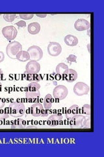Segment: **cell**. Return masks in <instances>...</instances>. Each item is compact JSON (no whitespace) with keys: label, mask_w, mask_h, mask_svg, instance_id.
<instances>
[{"label":"cell","mask_w":104,"mask_h":157,"mask_svg":"<svg viewBox=\"0 0 104 157\" xmlns=\"http://www.w3.org/2000/svg\"><path fill=\"white\" fill-rule=\"evenodd\" d=\"M16 18V14H4L3 19L7 22H13Z\"/></svg>","instance_id":"cell-23"},{"label":"cell","mask_w":104,"mask_h":157,"mask_svg":"<svg viewBox=\"0 0 104 157\" xmlns=\"http://www.w3.org/2000/svg\"><path fill=\"white\" fill-rule=\"evenodd\" d=\"M27 80L31 82H39L41 81V76L38 73L36 74H27Z\"/></svg>","instance_id":"cell-22"},{"label":"cell","mask_w":104,"mask_h":157,"mask_svg":"<svg viewBox=\"0 0 104 157\" xmlns=\"http://www.w3.org/2000/svg\"><path fill=\"white\" fill-rule=\"evenodd\" d=\"M19 17L23 20H30L33 18V14H20Z\"/></svg>","instance_id":"cell-26"},{"label":"cell","mask_w":104,"mask_h":157,"mask_svg":"<svg viewBox=\"0 0 104 157\" xmlns=\"http://www.w3.org/2000/svg\"><path fill=\"white\" fill-rule=\"evenodd\" d=\"M66 60L69 63V64L72 65V63H76L77 62V56L74 55H69L68 58H66Z\"/></svg>","instance_id":"cell-25"},{"label":"cell","mask_w":104,"mask_h":157,"mask_svg":"<svg viewBox=\"0 0 104 157\" xmlns=\"http://www.w3.org/2000/svg\"><path fill=\"white\" fill-rule=\"evenodd\" d=\"M0 15H1V13H0Z\"/></svg>","instance_id":"cell-37"},{"label":"cell","mask_w":104,"mask_h":157,"mask_svg":"<svg viewBox=\"0 0 104 157\" xmlns=\"http://www.w3.org/2000/svg\"><path fill=\"white\" fill-rule=\"evenodd\" d=\"M27 52L30 55V59H31V60L38 62L41 60L43 57V51L41 48L38 46H31L27 49Z\"/></svg>","instance_id":"cell-5"},{"label":"cell","mask_w":104,"mask_h":157,"mask_svg":"<svg viewBox=\"0 0 104 157\" xmlns=\"http://www.w3.org/2000/svg\"><path fill=\"white\" fill-rule=\"evenodd\" d=\"M82 112L84 114L90 116L91 115V105L90 104H85L81 108Z\"/></svg>","instance_id":"cell-24"},{"label":"cell","mask_w":104,"mask_h":157,"mask_svg":"<svg viewBox=\"0 0 104 157\" xmlns=\"http://www.w3.org/2000/svg\"><path fill=\"white\" fill-rule=\"evenodd\" d=\"M25 125H26V122L23 119H18L15 121H14L11 128L12 129H23L25 128Z\"/></svg>","instance_id":"cell-18"},{"label":"cell","mask_w":104,"mask_h":157,"mask_svg":"<svg viewBox=\"0 0 104 157\" xmlns=\"http://www.w3.org/2000/svg\"><path fill=\"white\" fill-rule=\"evenodd\" d=\"M16 25L17 26H18L19 28H26V22L23 21H19L17 23H16Z\"/></svg>","instance_id":"cell-28"},{"label":"cell","mask_w":104,"mask_h":157,"mask_svg":"<svg viewBox=\"0 0 104 157\" xmlns=\"http://www.w3.org/2000/svg\"><path fill=\"white\" fill-rule=\"evenodd\" d=\"M1 88H2V83L0 82V90H1Z\"/></svg>","instance_id":"cell-36"},{"label":"cell","mask_w":104,"mask_h":157,"mask_svg":"<svg viewBox=\"0 0 104 157\" xmlns=\"http://www.w3.org/2000/svg\"><path fill=\"white\" fill-rule=\"evenodd\" d=\"M41 85L37 82L29 83L26 89V97L28 99H34L41 95Z\"/></svg>","instance_id":"cell-2"},{"label":"cell","mask_w":104,"mask_h":157,"mask_svg":"<svg viewBox=\"0 0 104 157\" xmlns=\"http://www.w3.org/2000/svg\"><path fill=\"white\" fill-rule=\"evenodd\" d=\"M22 51V45L18 41H13L9 43L6 47L7 56L13 60H15L18 53Z\"/></svg>","instance_id":"cell-3"},{"label":"cell","mask_w":104,"mask_h":157,"mask_svg":"<svg viewBox=\"0 0 104 157\" xmlns=\"http://www.w3.org/2000/svg\"><path fill=\"white\" fill-rule=\"evenodd\" d=\"M68 94V88L64 85H58L55 87L53 92V96L60 100L65 99Z\"/></svg>","instance_id":"cell-6"},{"label":"cell","mask_w":104,"mask_h":157,"mask_svg":"<svg viewBox=\"0 0 104 157\" xmlns=\"http://www.w3.org/2000/svg\"><path fill=\"white\" fill-rule=\"evenodd\" d=\"M90 91V86L83 82H78L74 86V92L78 96L87 95Z\"/></svg>","instance_id":"cell-4"},{"label":"cell","mask_w":104,"mask_h":157,"mask_svg":"<svg viewBox=\"0 0 104 157\" xmlns=\"http://www.w3.org/2000/svg\"><path fill=\"white\" fill-rule=\"evenodd\" d=\"M64 80L69 82H72L75 81L77 78V73L76 71L72 69H68L64 73Z\"/></svg>","instance_id":"cell-12"},{"label":"cell","mask_w":104,"mask_h":157,"mask_svg":"<svg viewBox=\"0 0 104 157\" xmlns=\"http://www.w3.org/2000/svg\"><path fill=\"white\" fill-rule=\"evenodd\" d=\"M36 16L39 18H45L47 17V14H36Z\"/></svg>","instance_id":"cell-32"},{"label":"cell","mask_w":104,"mask_h":157,"mask_svg":"<svg viewBox=\"0 0 104 157\" xmlns=\"http://www.w3.org/2000/svg\"><path fill=\"white\" fill-rule=\"evenodd\" d=\"M30 109L31 115L33 117H38L41 116L42 112L44 109V107L40 103H36V104H34L31 106Z\"/></svg>","instance_id":"cell-13"},{"label":"cell","mask_w":104,"mask_h":157,"mask_svg":"<svg viewBox=\"0 0 104 157\" xmlns=\"http://www.w3.org/2000/svg\"><path fill=\"white\" fill-rule=\"evenodd\" d=\"M85 117L82 115H77L73 117L70 121L71 128H83V122L85 120Z\"/></svg>","instance_id":"cell-11"},{"label":"cell","mask_w":104,"mask_h":157,"mask_svg":"<svg viewBox=\"0 0 104 157\" xmlns=\"http://www.w3.org/2000/svg\"><path fill=\"white\" fill-rule=\"evenodd\" d=\"M3 75V71L1 70V69H0V79H1V78H2Z\"/></svg>","instance_id":"cell-35"},{"label":"cell","mask_w":104,"mask_h":157,"mask_svg":"<svg viewBox=\"0 0 104 157\" xmlns=\"http://www.w3.org/2000/svg\"><path fill=\"white\" fill-rule=\"evenodd\" d=\"M2 34L8 41H12L16 37L18 31L14 26H7L2 29Z\"/></svg>","instance_id":"cell-7"},{"label":"cell","mask_w":104,"mask_h":157,"mask_svg":"<svg viewBox=\"0 0 104 157\" xmlns=\"http://www.w3.org/2000/svg\"><path fill=\"white\" fill-rule=\"evenodd\" d=\"M90 47H91V44H90V43H88V45H87V49H88V52H89V53H91V49H90Z\"/></svg>","instance_id":"cell-34"},{"label":"cell","mask_w":104,"mask_h":157,"mask_svg":"<svg viewBox=\"0 0 104 157\" xmlns=\"http://www.w3.org/2000/svg\"><path fill=\"white\" fill-rule=\"evenodd\" d=\"M63 119L62 115L59 114H54L48 118V122L50 125H56L57 122L61 121Z\"/></svg>","instance_id":"cell-19"},{"label":"cell","mask_w":104,"mask_h":157,"mask_svg":"<svg viewBox=\"0 0 104 157\" xmlns=\"http://www.w3.org/2000/svg\"><path fill=\"white\" fill-rule=\"evenodd\" d=\"M52 96L51 94H47L44 99V105L43 107L45 108L46 109H50L52 105Z\"/></svg>","instance_id":"cell-20"},{"label":"cell","mask_w":104,"mask_h":157,"mask_svg":"<svg viewBox=\"0 0 104 157\" xmlns=\"http://www.w3.org/2000/svg\"><path fill=\"white\" fill-rule=\"evenodd\" d=\"M68 69V65H66V63H59V64L56 67V73L59 75H63L64 74V71L66 70H67Z\"/></svg>","instance_id":"cell-21"},{"label":"cell","mask_w":104,"mask_h":157,"mask_svg":"<svg viewBox=\"0 0 104 157\" xmlns=\"http://www.w3.org/2000/svg\"><path fill=\"white\" fill-rule=\"evenodd\" d=\"M8 117H9L8 113H7L5 111L2 110V109H0V120L7 119V118H8Z\"/></svg>","instance_id":"cell-27"},{"label":"cell","mask_w":104,"mask_h":157,"mask_svg":"<svg viewBox=\"0 0 104 157\" xmlns=\"http://www.w3.org/2000/svg\"><path fill=\"white\" fill-rule=\"evenodd\" d=\"M27 30L31 35H36L40 32L41 25L38 22H32L28 25Z\"/></svg>","instance_id":"cell-15"},{"label":"cell","mask_w":104,"mask_h":157,"mask_svg":"<svg viewBox=\"0 0 104 157\" xmlns=\"http://www.w3.org/2000/svg\"><path fill=\"white\" fill-rule=\"evenodd\" d=\"M80 108L77 105H72L67 111L66 118L68 120H71L73 117L78 115L79 111H80Z\"/></svg>","instance_id":"cell-14"},{"label":"cell","mask_w":104,"mask_h":157,"mask_svg":"<svg viewBox=\"0 0 104 157\" xmlns=\"http://www.w3.org/2000/svg\"><path fill=\"white\" fill-rule=\"evenodd\" d=\"M5 60V55L2 51H0V63L3 62Z\"/></svg>","instance_id":"cell-31"},{"label":"cell","mask_w":104,"mask_h":157,"mask_svg":"<svg viewBox=\"0 0 104 157\" xmlns=\"http://www.w3.org/2000/svg\"><path fill=\"white\" fill-rule=\"evenodd\" d=\"M48 115V109H43L42 112V114L41 116L42 117H46Z\"/></svg>","instance_id":"cell-30"},{"label":"cell","mask_w":104,"mask_h":157,"mask_svg":"<svg viewBox=\"0 0 104 157\" xmlns=\"http://www.w3.org/2000/svg\"><path fill=\"white\" fill-rule=\"evenodd\" d=\"M26 107L22 102L14 101L9 105V113L13 117H21L24 115Z\"/></svg>","instance_id":"cell-1"},{"label":"cell","mask_w":104,"mask_h":157,"mask_svg":"<svg viewBox=\"0 0 104 157\" xmlns=\"http://www.w3.org/2000/svg\"><path fill=\"white\" fill-rule=\"evenodd\" d=\"M5 106V102L2 99V98H0V109H2V108Z\"/></svg>","instance_id":"cell-33"},{"label":"cell","mask_w":104,"mask_h":157,"mask_svg":"<svg viewBox=\"0 0 104 157\" xmlns=\"http://www.w3.org/2000/svg\"><path fill=\"white\" fill-rule=\"evenodd\" d=\"M40 70V63L37 61L31 60L27 63L25 73H27V74H36V73H38Z\"/></svg>","instance_id":"cell-8"},{"label":"cell","mask_w":104,"mask_h":157,"mask_svg":"<svg viewBox=\"0 0 104 157\" xmlns=\"http://www.w3.org/2000/svg\"><path fill=\"white\" fill-rule=\"evenodd\" d=\"M16 59L21 62H25L30 60V55L27 51H21L18 53Z\"/></svg>","instance_id":"cell-17"},{"label":"cell","mask_w":104,"mask_h":157,"mask_svg":"<svg viewBox=\"0 0 104 157\" xmlns=\"http://www.w3.org/2000/svg\"><path fill=\"white\" fill-rule=\"evenodd\" d=\"M74 28L79 32L88 30L91 28V24L85 19L80 18L77 20L74 24Z\"/></svg>","instance_id":"cell-10"},{"label":"cell","mask_w":104,"mask_h":157,"mask_svg":"<svg viewBox=\"0 0 104 157\" xmlns=\"http://www.w3.org/2000/svg\"><path fill=\"white\" fill-rule=\"evenodd\" d=\"M48 52L52 56H57L62 52V47L60 44L57 42H50L47 48Z\"/></svg>","instance_id":"cell-9"},{"label":"cell","mask_w":104,"mask_h":157,"mask_svg":"<svg viewBox=\"0 0 104 157\" xmlns=\"http://www.w3.org/2000/svg\"><path fill=\"white\" fill-rule=\"evenodd\" d=\"M64 42L66 45L69 47H75L78 44L79 40L76 36L73 35H67L64 37Z\"/></svg>","instance_id":"cell-16"},{"label":"cell","mask_w":104,"mask_h":157,"mask_svg":"<svg viewBox=\"0 0 104 157\" xmlns=\"http://www.w3.org/2000/svg\"><path fill=\"white\" fill-rule=\"evenodd\" d=\"M83 127L90 128L91 127V119L90 118L88 119H85V121L83 122Z\"/></svg>","instance_id":"cell-29"}]
</instances>
